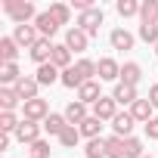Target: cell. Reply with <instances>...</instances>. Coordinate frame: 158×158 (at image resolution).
I'll return each mask as SVG.
<instances>
[{
    "mask_svg": "<svg viewBox=\"0 0 158 158\" xmlns=\"http://www.w3.org/2000/svg\"><path fill=\"white\" fill-rule=\"evenodd\" d=\"M3 10L13 16L16 25H34V19L40 16V13L34 10V3H28V0H6Z\"/></svg>",
    "mask_w": 158,
    "mask_h": 158,
    "instance_id": "1",
    "label": "cell"
},
{
    "mask_svg": "<svg viewBox=\"0 0 158 158\" xmlns=\"http://www.w3.org/2000/svg\"><path fill=\"white\" fill-rule=\"evenodd\" d=\"M99 25H102V10L99 6H90V10H84L81 16H77V28H81L87 37L99 34Z\"/></svg>",
    "mask_w": 158,
    "mask_h": 158,
    "instance_id": "2",
    "label": "cell"
},
{
    "mask_svg": "<svg viewBox=\"0 0 158 158\" xmlns=\"http://www.w3.org/2000/svg\"><path fill=\"white\" fill-rule=\"evenodd\" d=\"M47 115H50V106H47V99H31V102H22V118L25 121H47Z\"/></svg>",
    "mask_w": 158,
    "mask_h": 158,
    "instance_id": "3",
    "label": "cell"
},
{
    "mask_svg": "<svg viewBox=\"0 0 158 158\" xmlns=\"http://www.w3.org/2000/svg\"><path fill=\"white\" fill-rule=\"evenodd\" d=\"M13 40L19 44V47H25V50H31L37 40H40V31L34 28V25H16V31H13Z\"/></svg>",
    "mask_w": 158,
    "mask_h": 158,
    "instance_id": "4",
    "label": "cell"
},
{
    "mask_svg": "<svg viewBox=\"0 0 158 158\" xmlns=\"http://www.w3.org/2000/svg\"><path fill=\"white\" fill-rule=\"evenodd\" d=\"M16 139H19L22 146L37 143V139H40V124H37V121H25V118H22V124L16 127Z\"/></svg>",
    "mask_w": 158,
    "mask_h": 158,
    "instance_id": "5",
    "label": "cell"
},
{
    "mask_svg": "<svg viewBox=\"0 0 158 158\" xmlns=\"http://www.w3.org/2000/svg\"><path fill=\"white\" fill-rule=\"evenodd\" d=\"M53 47H56V44H50V37H40V40L28 50V56H31L37 65H47V62L53 59Z\"/></svg>",
    "mask_w": 158,
    "mask_h": 158,
    "instance_id": "6",
    "label": "cell"
},
{
    "mask_svg": "<svg viewBox=\"0 0 158 158\" xmlns=\"http://www.w3.org/2000/svg\"><path fill=\"white\" fill-rule=\"evenodd\" d=\"M87 44H90V37H87L81 28H77V25L65 31V47H68L71 53H84V50H87Z\"/></svg>",
    "mask_w": 158,
    "mask_h": 158,
    "instance_id": "7",
    "label": "cell"
},
{
    "mask_svg": "<svg viewBox=\"0 0 158 158\" xmlns=\"http://www.w3.org/2000/svg\"><path fill=\"white\" fill-rule=\"evenodd\" d=\"M96 74H99V81H121V65L106 56L96 62Z\"/></svg>",
    "mask_w": 158,
    "mask_h": 158,
    "instance_id": "8",
    "label": "cell"
},
{
    "mask_svg": "<svg viewBox=\"0 0 158 158\" xmlns=\"http://www.w3.org/2000/svg\"><path fill=\"white\" fill-rule=\"evenodd\" d=\"M13 90L19 93V99H22V102H31V99H37L40 84H37V77H25V74H22V81H19Z\"/></svg>",
    "mask_w": 158,
    "mask_h": 158,
    "instance_id": "9",
    "label": "cell"
},
{
    "mask_svg": "<svg viewBox=\"0 0 158 158\" xmlns=\"http://www.w3.org/2000/svg\"><path fill=\"white\" fill-rule=\"evenodd\" d=\"M115 115H118V102L112 96H102L93 106V118H99V121H115Z\"/></svg>",
    "mask_w": 158,
    "mask_h": 158,
    "instance_id": "10",
    "label": "cell"
},
{
    "mask_svg": "<svg viewBox=\"0 0 158 158\" xmlns=\"http://www.w3.org/2000/svg\"><path fill=\"white\" fill-rule=\"evenodd\" d=\"M133 115L130 112H118L115 115V121H112V127H115V136H121V139H127L130 133H133Z\"/></svg>",
    "mask_w": 158,
    "mask_h": 158,
    "instance_id": "11",
    "label": "cell"
},
{
    "mask_svg": "<svg viewBox=\"0 0 158 158\" xmlns=\"http://www.w3.org/2000/svg\"><path fill=\"white\" fill-rule=\"evenodd\" d=\"M87 118H90V115H87V106H84L81 99H74V102H68V109H65V121H68L71 127H74V124L81 127V124H84Z\"/></svg>",
    "mask_w": 158,
    "mask_h": 158,
    "instance_id": "12",
    "label": "cell"
},
{
    "mask_svg": "<svg viewBox=\"0 0 158 158\" xmlns=\"http://www.w3.org/2000/svg\"><path fill=\"white\" fill-rule=\"evenodd\" d=\"M37 84L40 87H47V84H56V81H62V71L53 65V62H47V65H37Z\"/></svg>",
    "mask_w": 158,
    "mask_h": 158,
    "instance_id": "13",
    "label": "cell"
},
{
    "mask_svg": "<svg viewBox=\"0 0 158 158\" xmlns=\"http://www.w3.org/2000/svg\"><path fill=\"white\" fill-rule=\"evenodd\" d=\"M19 81H22V74H19L16 62H3V65H0V84H3V87H16Z\"/></svg>",
    "mask_w": 158,
    "mask_h": 158,
    "instance_id": "14",
    "label": "cell"
},
{
    "mask_svg": "<svg viewBox=\"0 0 158 158\" xmlns=\"http://www.w3.org/2000/svg\"><path fill=\"white\" fill-rule=\"evenodd\" d=\"M77 99H81L84 106H96V102L102 99V93H99V84H96V81H87L81 90H77Z\"/></svg>",
    "mask_w": 158,
    "mask_h": 158,
    "instance_id": "15",
    "label": "cell"
},
{
    "mask_svg": "<svg viewBox=\"0 0 158 158\" xmlns=\"http://www.w3.org/2000/svg\"><path fill=\"white\" fill-rule=\"evenodd\" d=\"M34 28L40 31V37H53V34L59 31V22H56L50 13H40V16L34 19Z\"/></svg>",
    "mask_w": 158,
    "mask_h": 158,
    "instance_id": "16",
    "label": "cell"
},
{
    "mask_svg": "<svg viewBox=\"0 0 158 158\" xmlns=\"http://www.w3.org/2000/svg\"><path fill=\"white\" fill-rule=\"evenodd\" d=\"M112 99H115L118 106H133L139 96H136V87H127V84H121V81H118V87H115Z\"/></svg>",
    "mask_w": 158,
    "mask_h": 158,
    "instance_id": "17",
    "label": "cell"
},
{
    "mask_svg": "<svg viewBox=\"0 0 158 158\" xmlns=\"http://www.w3.org/2000/svg\"><path fill=\"white\" fill-rule=\"evenodd\" d=\"M65 127H71V124L65 121V115H53V112H50V115H47V121H44V130H47L50 136H62V133H65Z\"/></svg>",
    "mask_w": 158,
    "mask_h": 158,
    "instance_id": "18",
    "label": "cell"
},
{
    "mask_svg": "<svg viewBox=\"0 0 158 158\" xmlns=\"http://www.w3.org/2000/svg\"><path fill=\"white\" fill-rule=\"evenodd\" d=\"M139 77H143V68H139L136 62H124V65H121V84L136 87V84H139Z\"/></svg>",
    "mask_w": 158,
    "mask_h": 158,
    "instance_id": "19",
    "label": "cell"
},
{
    "mask_svg": "<svg viewBox=\"0 0 158 158\" xmlns=\"http://www.w3.org/2000/svg\"><path fill=\"white\" fill-rule=\"evenodd\" d=\"M152 112H155V109H152V102H149V99H136V102L130 106L133 121H143V124H149V121H152Z\"/></svg>",
    "mask_w": 158,
    "mask_h": 158,
    "instance_id": "20",
    "label": "cell"
},
{
    "mask_svg": "<svg viewBox=\"0 0 158 158\" xmlns=\"http://www.w3.org/2000/svg\"><path fill=\"white\" fill-rule=\"evenodd\" d=\"M59 71H65V68H71V50L65 47V44H59V47H53V59H50Z\"/></svg>",
    "mask_w": 158,
    "mask_h": 158,
    "instance_id": "21",
    "label": "cell"
},
{
    "mask_svg": "<svg viewBox=\"0 0 158 158\" xmlns=\"http://www.w3.org/2000/svg\"><path fill=\"white\" fill-rule=\"evenodd\" d=\"M139 19H143V25H158V0H143Z\"/></svg>",
    "mask_w": 158,
    "mask_h": 158,
    "instance_id": "22",
    "label": "cell"
},
{
    "mask_svg": "<svg viewBox=\"0 0 158 158\" xmlns=\"http://www.w3.org/2000/svg\"><path fill=\"white\" fill-rule=\"evenodd\" d=\"M62 84H65L68 90H81V87H84L87 81L81 77V71H77V68L71 65V68H65V71H62Z\"/></svg>",
    "mask_w": 158,
    "mask_h": 158,
    "instance_id": "23",
    "label": "cell"
},
{
    "mask_svg": "<svg viewBox=\"0 0 158 158\" xmlns=\"http://www.w3.org/2000/svg\"><path fill=\"white\" fill-rule=\"evenodd\" d=\"M109 40H112V47H115V50H130V47H133V34H130V31H124V28H115Z\"/></svg>",
    "mask_w": 158,
    "mask_h": 158,
    "instance_id": "24",
    "label": "cell"
},
{
    "mask_svg": "<svg viewBox=\"0 0 158 158\" xmlns=\"http://www.w3.org/2000/svg\"><path fill=\"white\" fill-rule=\"evenodd\" d=\"M16 56H19V44L13 37H0V59L3 62H16Z\"/></svg>",
    "mask_w": 158,
    "mask_h": 158,
    "instance_id": "25",
    "label": "cell"
},
{
    "mask_svg": "<svg viewBox=\"0 0 158 158\" xmlns=\"http://www.w3.org/2000/svg\"><path fill=\"white\" fill-rule=\"evenodd\" d=\"M19 102H22V99H19V93H16L13 87H0V109H3V112H13Z\"/></svg>",
    "mask_w": 158,
    "mask_h": 158,
    "instance_id": "26",
    "label": "cell"
},
{
    "mask_svg": "<svg viewBox=\"0 0 158 158\" xmlns=\"http://www.w3.org/2000/svg\"><path fill=\"white\" fill-rule=\"evenodd\" d=\"M77 130H81V136H87V139H99V130H102V121L90 115V118H87V121H84L81 127H77Z\"/></svg>",
    "mask_w": 158,
    "mask_h": 158,
    "instance_id": "27",
    "label": "cell"
},
{
    "mask_svg": "<svg viewBox=\"0 0 158 158\" xmlns=\"http://www.w3.org/2000/svg\"><path fill=\"white\" fill-rule=\"evenodd\" d=\"M106 158H127L121 136H109V139H106Z\"/></svg>",
    "mask_w": 158,
    "mask_h": 158,
    "instance_id": "28",
    "label": "cell"
},
{
    "mask_svg": "<svg viewBox=\"0 0 158 158\" xmlns=\"http://www.w3.org/2000/svg\"><path fill=\"white\" fill-rule=\"evenodd\" d=\"M139 6H143V3H136V0H118V16H121V19L139 16Z\"/></svg>",
    "mask_w": 158,
    "mask_h": 158,
    "instance_id": "29",
    "label": "cell"
},
{
    "mask_svg": "<svg viewBox=\"0 0 158 158\" xmlns=\"http://www.w3.org/2000/svg\"><path fill=\"white\" fill-rule=\"evenodd\" d=\"M19 124L22 121L16 118V112H0V130H3V133H16Z\"/></svg>",
    "mask_w": 158,
    "mask_h": 158,
    "instance_id": "30",
    "label": "cell"
},
{
    "mask_svg": "<svg viewBox=\"0 0 158 158\" xmlns=\"http://www.w3.org/2000/svg\"><path fill=\"white\" fill-rule=\"evenodd\" d=\"M47 13H50V16H53V19H56L59 25H68V19H71V10H68L65 3H53V6L47 10Z\"/></svg>",
    "mask_w": 158,
    "mask_h": 158,
    "instance_id": "31",
    "label": "cell"
},
{
    "mask_svg": "<svg viewBox=\"0 0 158 158\" xmlns=\"http://www.w3.org/2000/svg\"><path fill=\"white\" fill-rule=\"evenodd\" d=\"M87 158H106V139L99 136V139H87Z\"/></svg>",
    "mask_w": 158,
    "mask_h": 158,
    "instance_id": "32",
    "label": "cell"
},
{
    "mask_svg": "<svg viewBox=\"0 0 158 158\" xmlns=\"http://www.w3.org/2000/svg\"><path fill=\"white\" fill-rule=\"evenodd\" d=\"M59 143H62L65 149H74L77 143H81V130H77V127H65V133L59 136Z\"/></svg>",
    "mask_w": 158,
    "mask_h": 158,
    "instance_id": "33",
    "label": "cell"
},
{
    "mask_svg": "<svg viewBox=\"0 0 158 158\" xmlns=\"http://www.w3.org/2000/svg\"><path fill=\"white\" fill-rule=\"evenodd\" d=\"M124 155H127V158H143V143H139L136 136H127V139H124Z\"/></svg>",
    "mask_w": 158,
    "mask_h": 158,
    "instance_id": "34",
    "label": "cell"
},
{
    "mask_svg": "<svg viewBox=\"0 0 158 158\" xmlns=\"http://www.w3.org/2000/svg\"><path fill=\"white\" fill-rule=\"evenodd\" d=\"M74 68L81 71L84 81H93V74H96V62H90V59H77V65H74Z\"/></svg>",
    "mask_w": 158,
    "mask_h": 158,
    "instance_id": "35",
    "label": "cell"
},
{
    "mask_svg": "<svg viewBox=\"0 0 158 158\" xmlns=\"http://www.w3.org/2000/svg\"><path fill=\"white\" fill-rule=\"evenodd\" d=\"M139 37L152 47H158V25H139Z\"/></svg>",
    "mask_w": 158,
    "mask_h": 158,
    "instance_id": "36",
    "label": "cell"
},
{
    "mask_svg": "<svg viewBox=\"0 0 158 158\" xmlns=\"http://www.w3.org/2000/svg\"><path fill=\"white\" fill-rule=\"evenodd\" d=\"M28 149H31V158H50V143H47V139H37V143H31Z\"/></svg>",
    "mask_w": 158,
    "mask_h": 158,
    "instance_id": "37",
    "label": "cell"
},
{
    "mask_svg": "<svg viewBox=\"0 0 158 158\" xmlns=\"http://www.w3.org/2000/svg\"><path fill=\"white\" fill-rule=\"evenodd\" d=\"M146 136H149V139H158V118H152V121L146 124Z\"/></svg>",
    "mask_w": 158,
    "mask_h": 158,
    "instance_id": "38",
    "label": "cell"
},
{
    "mask_svg": "<svg viewBox=\"0 0 158 158\" xmlns=\"http://www.w3.org/2000/svg\"><path fill=\"white\" fill-rule=\"evenodd\" d=\"M71 6H74L77 13H84V10H90L93 3H90V0H71Z\"/></svg>",
    "mask_w": 158,
    "mask_h": 158,
    "instance_id": "39",
    "label": "cell"
},
{
    "mask_svg": "<svg viewBox=\"0 0 158 158\" xmlns=\"http://www.w3.org/2000/svg\"><path fill=\"white\" fill-rule=\"evenodd\" d=\"M149 102H152V109H158V84L149 87Z\"/></svg>",
    "mask_w": 158,
    "mask_h": 158,
    "instance_id": "40",
    "label": "cell"
},
{
    "mask_svg": "<svg viewBox=\"0 0 158 158\" xmlns=\"http://www.w3.org/2000/svg\"><path fill=\"white\" fill-rule=\"evenodd\" d=\"M143 158H152V155H143Z\"/></svg>",
    "mask_w": 158,
    "mask_h": 158,
    "instance_id": "41",
    "label": "cell"
},
{
    "mask_svg": "<svg viewBox=\"0 0 158 158\" xmlns=\"http://www.w3.org/2000/svg\"><path fill=\"white\" fill-rule=\"evenodd\" d=\"M155 53H158V47H155Z\"/></svg>",
    "mask_w": 158,
    "mask_h": 158,
    "instance_id": "42",
    "label": "cell"
}]
</instances>
